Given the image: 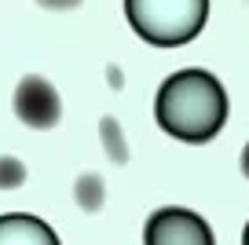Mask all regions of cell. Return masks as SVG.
Here are the masks:
<instances>
[{"label":"cell","instance_id":"cell-11","mask_svg":"<svg viewBox=\"0 0 249 245\" xmlns=\"http://www.w3.org/2000/svg\"><path fill=\"white\" fill-rule=\"evenodd\" d=\"M242 172L249 176V143H246V150H242Z\"/></svg>","mask_w":249,"mask_h":245},{"label":"cell","instance_id":"cell-6","mask_svg":"<svg viewBox=\"0 0 249 245\" xmlns=\"http://www.w3.org/2000/svg\"><path fill=\"white\" fill-rule=\"evenodd\" d=\"M73 198L85 212H99L103 205V176L99 172H81L77 176V187H73Z\"/></svg>","mask_w":249,"mask_h":245},{"label":"cell","instance_id":"cell-2","mask_svg":"<svg viewBox=\"0 0 249 245\" xmlns=\"http://www.w3.org/2000/svg\"><path fill=\"white\" fill-rule=\"evenodd\" d=\"M128 26L154 48H179L202 33L209 0H124Z\"/></svg>","mask_w":249,"mask_h":245},{"label":"cell","instance_id":"cell-9","mask_svg":"<svg viewBox=\"0 0 249 245\" xmlns=\"http://www.w3.org/2000/svg\"><path fill=\"white\" fill-rule=\"evenodd\" d=\"M40 8H48V11H70V8H77L81 0H37Z\"/></svg>","mask_w":249,"mask_h":245},{"label":"cell","instance_id":"cell-10","mask_svg":"<svg viewBox=\"0 0 249 245\" xmlns=\"http://www.w3.org/2000/svg\"><path fill=\"white\" fill-rule=\"evenodd\" d=\"M110 85L121 88V73H117V66H110Z\"/></svg>","mask_w":249,"mask_h":245},{"label":"cell","instance_id":"cell-7","mask_svg":"<svg viewBox=\"0 0 249 245\" xmlns=\"http://www.w3.org/2000/svg\"><path fill=\"white\" fill-rule=\"evenodd\" d=\"M99 139H103V146H107L110 161H117V165L128 161V143H124V132H121V124H117V117L107 114L99 121Z\"/></svg>","mask_w":249,"mask_h":245},{"label":"cell","instance_id":"cell-4","mask_svg":"<svg viewBox=\"0 0 249 245\" xmlns=\"http://www.w3.org/2000/svg\"><path fill=\"white\" fill-rule=\"evenodd\" d=\"M15 114H18V121H22L26 128H37V132L55 128L59 117H62V103H59L55 85L40 73L22 77L18 88H15Z\"/></svg>","mask_w":249,"mask_h":245},{"label":"cell","instance_id":"cell-5","mask_svg":"<svg viewBox=\"0 0 249 245\" xmlns=\"http://www.w3.org/2000/svg\"><path fill=\"white\" fill-rule=\"evenodd\" d=\"M0 245H59V238L37 216L8 212V216H0Z\"/></svg>","mask_w":249,"mask_h":245},{"label":"cell","instance_id":"cell-3","mask_svg":"<svg viewBox=\"0 0 249 245\" xmlns=\"http://www.w3.org/2000/svg\"><path fill=\"white\" fill-rule=\"evenodd\" d=\"M143 245H216L209 223L191 209H158L143 227Z\"/></svg>","mask_w":249,"mask_h":245},{"label":"cell","instance_id":"cell-8","mask_svg":"<svg viewBox=\"0 0 249 245\" xmlns=\"http://www.w3.org/2000/svg\"><path fill=\"white\" fill-rule=\"evenodd\" d=\"M22 183H26V165L11 154H4L0 158V191H18Z\"/></svg>","mask_w":249,"mask_h":245},{"label":"cell","instance_id":"cell-1","mask_svg":"<svg viewBox=\"0 0 249 245\" xmlns=\"http://www.w3.org/2000/svg\"><path fill=\"white\" fill-rule=\"evenodd\" d=\"M154 117L169 136L205 143L227 121V92L209 70H179L158 88Z\"/></svg>","mask_w":249,"mask_h":245},{"label":"cell","instance_id":"cell-12","mask_svg":"<svg viewBox=\"0 0 249 245\" xmlns=\"http://www.w3.org/2000/svg\"><path fill=\"white\" fill-rule=\"evenodd\" d=\"M242 245H249V223H246V230H242Z\"/></svg>","mask_w":249,"mask_h":245}]
</instances>
